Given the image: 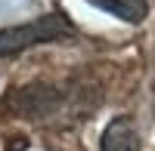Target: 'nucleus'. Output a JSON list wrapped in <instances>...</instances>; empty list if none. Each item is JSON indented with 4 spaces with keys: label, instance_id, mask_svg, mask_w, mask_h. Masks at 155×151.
Instances as JSON below:
<instances>
[{
    "label": "nucleus",
    "instance_id": "7ed1b4c3",
    "mask_svg": "<svg viewBox=\"0 0 155 151\" xmlns=\"http://www.w3.org/2000/svg\"><path fill=\"white\" fill-rule=\"evenodd\" d=\"M99 151H140V139L130 117H115L109 120V127L102 130Z\"/></svg>",
    "mask_w": 155,
    "mask_h": 151
},
{
    "label": "nucleus",
    "instance_id": "f03ea898",
    "mask_svg": "<svg viewBox=\"0 0 155 151\" xmlns=\"http://www.w3.org/2000/svg\"><path fill=\"white\" fill-rule=\"evenodd\" d=\"M9 108L16 111L19 117H50L65 105V90L59 83H47V80H34V83H25L19 86L9 99Z\"/></svg>",
    "mask_w": 155,
    "mask_h": 151
},
{
    "label": "nucleus",
    "instance_id": "20e7f679",
    "mask_svg": "<svg viewBox=\"0 0 155 151\" xmlns=\"http://www.w3.org/2000/svg\"><path fill=\"white\" fill-rule=\"evenodd\" d=\"M90 3L124 19V22H134V25L149 16V0H90Z\"/></svg>",
    "mask_w": 155,
    "mask_h": 151
},
{
    "label": "nucleus",
    "instance_id": "f257e3e1",
    "mask_svg": "<svg viewBox=\"0 0 155 151\" xmlns=\"http://www.w3.org/2000/svg\"><path fill=\"white\" fill-rule=\"evenodd\" d=\"M71 34H74V28L62 12H50V16H41V19L25 22V25H9V28H0V59L19 56V53H25L31 46H41V43L65 40Z\"/></svg>",
    "mask_w": 155,
    "mask_h": 151
}]
</instances>
